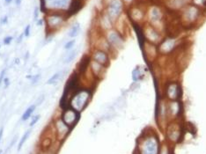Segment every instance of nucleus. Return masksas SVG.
<instances>
[{
    "mask_svg": "<svg viewBox=\"0 0 206 154\" xmlns=\"http://www.w3.org/2000/svg\"><path fill=\"white\" fill-rule=\"evenodd\" d=\"M92 97L89 89H78L70 99V107L78 112H82L87 106Z\"/></svg>",
    "mask_w": 206,
    "mask_h": 154,
    "instance_id": "nucleus-1",
    "label": "nucleus"
},
{
    "mask_svg": "<svg viewBox=\"0 0 206 154\" xmlns=\"http://www.w3.org/2000/svg\"><path fill=\"white\" fill-rule=\"evenodd\" d=\"M140 154H159L158 138L155 135H147L138 144Z\"/></svg>",
    "mask_w": 206,
    "mask_h": 154,
    "instance_id": "nucleus-2",
    "label": "nucleus"
},
{
    "mask_svg": "<svg viewBox=\"0 0 206 154\" xmlns=\"http://www.w3.org/2000/svg\"><path fill=\"white\" fill-rule=\"evenodd\" d=\"M67 16L66 13L60 12L59 11H53L52 12H48L46 14V25L47 29L48 32L52 33L56 30L59 29L60 26L63 25V23L66 20Z\"/></svg>",
    "mask_w": 206,
    "mask_h": 154,
    "instance_id": "nucleus-3",
    "label": "nucleus"
},
{
    "mask_svg": "<svg viewBox=\"0 0 206 154\" xmlns=\"http://www.w3.org/2000/svg\"><path fill=\"white\" fill-rule=\"evenodd\" d=\"M80 117V113L73 109L72 108L69 107L66 109L63 110L61 115V119L68 125L70 128H73L75 124L78 123V119Z\"/></svg>",
    "mask_w": 206,
    "mask_h": 154,
    "instance_id": "nucleus-4",
    "label": "nucleus"
},
{
    "mask_svg": "<svg viewBox=\"0 0 206 154\" xmlns=\"http://www.w3.org/2000/svg\"><path fill=\"white\" fill-rule=\"evenodd\" d=\"M123 11L122 0H112L108 7V16L112 20L117 19Z\"/></svg>",
    "mask_w": 206,
    "mask_h": 154,
    "instance_id": "nucleus-5",
    "label": "nucleus"
},
{
    "mask_svg": "<svg viewBox=\"0 0 206 154\" xmlns=\"http://www.w3.org/2000/svg\"><path fill=\"white\" fill-rule=\"evenodd\" d=\"M107 40L112 48H117V49L121 48L123 45V39L122 35L115 30H110L108 32L107 35Z\"/></svg>",
    "mask_w": 206,
    "mask_h": 154,
    "instance_id": "nucleus-6",
    "label": "nucleus"
},
{
    "mask_svg": "<svg viewBox=\"0 0 206 154\" xmlns=\"http://www.w3.org/2000/svg\"><path fill=\"white\" fill-rule=\"evenodd\" d=\"M92 60L97 62L100 64L103 65L106 68L109 65L110 63V58L108 53L104 51V50L99 49V48L93 51V55H92Z\"/></svg>",
    "mask_w": 206,
    "mask_h": 154,
    "instance_id": "nucleus-7",
    "label": "nucleus"
},
{
    "mask_svg": "<svg viewBox=\"0 0 206 154\" xmlns=\"http://www.w3.org/2000/svg\"><path fill=\"white\" fill-rule=\"evenodd\" d=\"M166 95L169 100H178L181 95V88L179 84L169 83L166 88Z\"/></svg>",
    "mask_w": 206,
    "mask_h": 154,
    "instance_id": "nucleus-8",
    "label": "nucleus"
},
{
    "mask_svg": "<svg viewBox=\"0 0 206 154\" xmlns=\"http://www.w3.org/2000/svg\"><path fill=\"white\" fill-rule=\"evenodd\" d=\"M45 2H46L47 9L49 5V7L52 8L53 11L64 10V11H66L71 4V0H45Z\"/></svg>",
    "mask_w": 206,
    "mask_h": 154,
    "instance_id": "nucleus-9",
    "label": "nucleus"
},
{
    "mask_svg": "<svg viewBox=\"0 0 206 154\" xmlns=\"http://www.w3.org/2000/svg\"><path fill=\"white\" fill-rule=\"evenodd\" d=\"M55 130H56V134L58 137L63 138L68 135L69 132L71 131V128L61 118H59L55 121Z\"/></svg>",
    "mask_w": 206,
    "mask_h": 154,
    "instance_id": "nucleus-10",
    "label": "nucleus"
},
{
    "mask_svg": "<svg viewBox=\"0 0 206 154\" xmlns=\"http://www.w3.org/2000/svg\"><path fill=\"white\" fill-rule=\"evenodd\" d=\"M90 68H91V71L93 72V74L94 75L96 78H102L103 74L106 71V67L103 66V65L100 64L97 62L93 61V60L91 59V62H90Z\"/></svg>",
    "mask_w": 206,
    "mask_h": 154,
    "instance_id": "nucleus-11",
    "label": "nucleus"
},
{
    "mask_svg": "<svg viewBox=\"0 0 206 154\" xmlns=\"http://www.w3.org/2000/svg\"><path fill=\"white\" fill-rule=\"evenodd\" d=\"M90 62H91V58L87 56H84V57L80 60L79 63L78 65V71L77 72L78 74H83L86 71L88 66L90 65Z\"/></svg>",
    "mask_w": 206,
    "mask_h": 154,
    "instance_id": "nucleus-12",
    "label": "nucleus"
},
{
    "mask_svg": "<svg viewBox=\"0 0 206 154\" xmlns=\"http://www.w3.org/2000/svg\"><path fill=\"white\" fill-rule=\"evenodd\" d=\"M181 104L178 100H171L168 104V113L172 115H178L180 113Z\"/></svg>",
    "mask_w": 206,
    "mask_h": 154,
    "instance_id": "nucleus-13",
    "label": "nucleus"
},
{
    "mask_svg": "<svg viewBox=\"0 0 206 154\" xmlns=\"http://www.w3.org/2000/svg\"><path fill=\"white\" fill-rule=\"evenodd\" d=\"M175 47V41L173 40H167V41H163L161 44V48H160V51L163 53H169L172 51V49Z\"/></svg>",
    "mask_w": 206,
    "mask_h": 154,
    "instance_id": "nucleus-14",
    "label": "nucleus"
},
{
    "mask_svg": "<svg viewBox=\"0 0 206 154\" xmlns=\"http://www.w3.org/2000/svg\"><path fill=\"white\" fill-rule=\"evenodd\" d=\"M35 109H36V106H35V105H31L30 107H28V108H26V110H25L24 113H23L22 116H21V121H22V122L27 121L28 119H29L30 117L32 116V115H33V112L35 111Z\"/></svg>",
    "mask_w": 206,
    "mask_h": 154,
    "instance_id": "nucleus-15",
    "label": "nucleus"
},
{
    "mask_svg": "<svg viewBox=\"0 0 206 154\" xmlns=\"http://www.w3.org/2000/svg\"><path fill=\"white\" fill-rule=\"evenodd\" d=\"M63 76V71H57V72H56L55 74H53L52 76L48 78V81H47V83H48V85H53V84L57 83L58 81H60V79H61V78Z\"/></svg>",
    "mask_w": 206,
    "mask_h": 154,
    "instance_id": "nucleus-16",
    "label": "nucleus"
},
{
    "mask_svg": "<svg viewBox=\"0 0 206 154\" xmlns=\"http://www.w3.org/2000/svg\"><path fill=\"white\" fill-rule=\"evenodd\" d=\"M80 32V24L78 22L74 23L71 28L69 31V36L71 38H75Z\"/></svg>",
    "mask_w": 206,
    "mask_h": 154,
    "instance_id": "nucleus-17",
    "label": "nucleus"
},
{
    "mask_svg": "<svg viewBox=\"0 0 206 154\" xmlns=\"http://www.w3.org/2000/svg\"><path fill=\"white\" fill-rule=\"evenodd\" d=\"M30 133H31V129H29L28 130H26V131L24 133V135L22 136V138H21L20 140H19V145H18V149H17L18 151H20L21 150V148L23 147V145H25V143L26 142V140H27L28 138H29Z\"/></svg>",
    "mask_w": 206,
    "mask_h": 154,
    "instance_id": "nucleus-18",
    "label": "nucleus"
},
{
    "mask_svg": "<svg viewBox=\"0 0 206 154\" xmlns=\"http://www.w3.org/2000/svg\"><path fill=\"white\" fill-rule=\"evenodd\" d=\"M51 145H52V140H51V138H44V139H42L41 141V150H43V151L48 150V149L51 147Z\"/></svg>",
    "mask_w": 206,
    "mask_h": 154,
    "instance_id": "nucleus-19",
    "label": "nucleus"
},
{
    "mask_svg": "<svg viewBox=\"0 0 206 154\" xmlns=\"http://www.w3.org/2000/svg\"><path fill=\"white\" fill-rule=\"evenodd\" d=\"M77 54H78V51L77 50H71L70 51V53H69L68 55H67L66 56H65L64 58V63H71V62L73 61V60L75 59V57H76Z\"/></svg>",
    "mask_w": 206,
    "mask_h": 154,
    "instance_id": "nucleus-20",
    "label": "nucleus"
},
{
    "mask_svg": "<svg viewBox=\"0 0 206 154\" xmlns=\"http://www.w3.org/2000/svg\"><path fill=\"white\" fill-rule=\"evenodd\" d=\"M151 19H152V21H158L160 20V12L159 11L158 8L154 7L152 9V11H151Z\"/></svg>",
    "mask_w": 206,
    "mask_h": 154,
    "instance_id": "nucleus-21",
    "label": "nucleus"
},
{
    "mask_svg": "<svg viewBox=\"0 0 206 154\" xmlns=\"http://www.w3.org/2000/svg\"><path fill=\"white\" fill-rule=\"evenodd\" d=\"M141 78H143V72H142V71L138 70V67H137L132 72V78L134 81H137V80L141 79Z\"/></svg>",
    "mask_w": 206,
    "mask_h": 154,
    "instance_id": "nucleus-22",
    "label": "nucleus"
},
{
    "mask_svg": "<svg viewBox=\"0 0 206 154\" xmlns=\"http://www.w3.org/2000/svg\"><path fill=\"white\" fill-rule=\"evenodd\" d=\"M40 118H41V115H34V116L32 118V120H31V123H30V124H29V126L31 127H33L34 125L36 124V123L39 122V120H40Z\"/></svg>",
    "mask_w": 206,
    "mask_h": 154,
    "instance_id": "nucleus-23",
    "label": "nucleus"
},
{
    "mask_svg": "<svg viewBox=\"0 0 206 154\" xmlns=\"http://www.w3.org/2000/svg\"><path fill=\"white\" fill-rule=\"evenodd\" d=\"M75 45V40H71V41H69L65 43L64 45V48L66 50H71V48H73V46Z\"/></svg>",
    "mask_w": 206,
    "mask_h": 154,
    "instance_id": "nucleus-24",
    "label": "nucleus"
},
{
    "mask_svg": "<svg viewBox=\"0 0 206 154\" xmlns=\"http://www.w3.org/2000/svg\"><path fill=\"white\" fill-rule=\"evenodd\" d=\"M12 40H13L12 36L8 35V36H6V37L4 38V41H3V42H4V45H9V44H11V42L12 41Z\"/></svg>",
    "mask_w": 206,
    "mask_h": 154,
    "instance_id": "nucleus-25",
    "label": "nucleus"
},
{
    "mask_svg": "<svg viewBox=\"0 0 206 154\" xmlns=\"http://www.w3.org/2000/svg\"><path fill=\"white\" fill-rule=\"evenodd\" d=\"M30 32H31V26H30V25H27V26H26V28H25L24 30V36H26V37H28V36L30 35Z\"/></svg>",
    "mask_w": 206,
    "mask_h": 154,
    "instance_id": "nucleus-26",
    "label": "nucleus"
},
{
    "mask_svg": "<svg viewBox=\"0 0 206 154\" xmlns=\"http://www.w3.org/2000/svg\"><path fill=\"white\" fill-rule=\"evenodd\" d=\"M39 79H40V75L39 74L34 75V76H32V78H31L32 83H33V84H35Z\"/></svg>",
    "mask_w": 206,
    "mask_h": 154,
    "instance_id": "nucleus-27",
    "label": "nucleus"
},
{
    "mask_svg": "<svg viewBox=\"0 0 206 154\" xmlns=\"http://www.w3.org/2000/svg\"><path fill=\"white\" fill-rule=\"evenodd\" d=\"M38 13H39V10H38V8H35V9H34V12H33V18H34V19H35V20H37L38 19V16H39V14H38Z\"/></svg>",
    "mask_w": 206,
    "mask_h": 154,
    "instance_id": "nucleus-28",
    "label": "nucleus"
},
{
    "mask_svg": "<svg viewBox=\"0 0 206 154\" xmlns=\"http://www.w3.org/2000/svg\"><path fill=\"white\" fill-rule=\"evenodd\" d=\"M4 85H5V86H8V85H10V79H9V78H6V77H4Z\"/></svg>",
    "mask_w": 206,
    "mask_h": 154,
    "instance_id": "nucleus-29",
    "label": "nucleus"
},
{
    "mask_svg": "<svg viewBox=\"0 0 206 154\" xmlns=\"http://www.w3.org/2000/svg\"><path fill=\"white\" fill-rule=\"evenodd\" d=\"M7 20H8V17L7 16H4V18H3L2 19H1V24H6L7 23Z\"/></svg>",
    "mask_w": 206,
    "mask_h": 154,
    "instance_id": "nucleus-30",
    "label": "nucleus"
},
{
    "mask_svg": "<svg viewBox=\"0 0 206 154\" xmlns=\"http://www.w3.org/2000/svg\"><path fill=\"white\" fill-rule=\"evenodd\" d=\"M3 134H4V128H1L0 129V142L3 138Z\"/></svg>",
    "mask_w": 206,
    "mask_h": 154,
    "instance_id": "nucleus-31",
    "label": "nucleus"
},
{
    "mask_svg": "<svg viewBox=\"0 0 206 154\" xmlns=\"http://www.w3.org/2000/svg\"><path fill=\"white\" fill-rule=\"evenodd\" d=\"M23 36H24V33H22V34H20V36H19V39H18V43H19L21 41H22Z\"/></svg>",
    "mask_w": 206,
    "mask_h": 154,
    "instance_id": "nucleus-32",
    "label": "nucleus"
},
{
    "mask_svg": "<svg viewBox=\"0 0 206 154\" xmlns=\"http://www.w3.org/2000/svg\"><path fill=\"white\" fill-rule=\"evenodd\" d=\"M42 24H43V20H42V19H39V20H38V22H37L38 26H41V25H42Z\"/></svg>",
    "mask_w": 206,
    "mask_h": 154,
    "instance_id": "nucleus-33",
    "label": "nucleus"
},
{
    "mask_svg": "<svg viewBox=\"0 0 206 154\" xmlns=\"http://www.w3.org/2000/svg\"><path fill=\"white\" fill-rule=\"evenodd\" d=\"M21 1H22V0H15V4H16L17 5H19V4H20Z\"/></svg>",
    "mask_w": 206,
    "mask_h": 154,
    "instance_id": "nucleus-34",
    "label": "nucleus"
},
{
    "mask_svg": "<svg viewBox=\"0 0 206 154\" xmlns=\"http://www.w3.org/2000/svg\"><path fill=\"white\" fill-rule=\"evenodd\" d=\"M4 2H5L6 4H11V3L12 2V0H4Z\"/></svg>",
    "mask_w": 206,
    "mask_h": 154,
    "instance_id": "nucleus-35",
    "label": "nucleus"
},
{
    "mask_svg": "<svg viewBox=\"0 0 206 154\" xmlns=\"http://www.w3.org/2000/svg\"><path fill=\"white\" fill-rule=\"evenodd\" d=\"M123 2L124 3H127V4H128V3H130V2H132V1H133V0H123Z\"/></svg>",
    "mask_w": 206,
    "mask_h": 154,
    "instance_id": "nucleus-36",
    "label": "nucleus"
},
{
    "mask_svg": "<svg viewBox=\"0 0 206 154\" xmlns=\"http://www.w3.org/2000/svg\"><path fill=\"white\" fill-rule=\"evenodd\" d=\"M1 83H2V78H0V85H1Z\"/></svg>",
    "mask_w": 206,
    "mask_h": 154,
    "instance_id": "nucleus-37",
    "label": "nucleus"
},
{
    "mask_svg": "<svg viewBox=\"0 0 206 154\" xmlns=\"http://www.w3.org/2000/svg\"><path fill=\"white\" fill-rule=\"evenodd\" d=\"M2 152H3V151H2V150H0V154H2Z\"/></svg>",
    "mask_w": 206,
    "mask_h": 154,
    "instance_id": "nucleus-38",
    "label": "nucleus"
},
{
    "mask_svg": "<svg viewBox=\"0 0 206 154\" xmlns=\"http://www.w3.org/2000/svg\"><path fill=\"white\" fill-rule=\"evenodd\" d=\"M0 47H1V45H0Z\"/></svg>",
    "mask_w": 206,
    "mask_h": 154,
    "instance_id": "nucleus-39",
    "label": "nucleus"
}]
</instances>
